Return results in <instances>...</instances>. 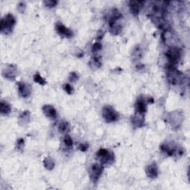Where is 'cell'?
<instances>
[{
  "instance_id": "1",
  "label": "cell",
  "mask_w": 190,
  "mask_h": 190,
  "mask_svg": "<svg viewBox=\"0 0 190 190\" xmlns=\"http://www.w3.org/2000/svg\"><path fill=\"white\" fill-rule=\"evenodd\" d=\"M16 23V19L12 14H8L2 19L1 31L5 34H10Z\"/></svg>"
},
{
  "instance_id": "2",
  "label": "cell",
  "mask_w": 190,
  "mask_h": 190,
  "mask_svg": "<svg viewBox=\"0 0 190 190\" xmlns=\"http://www.w3.org/2000/svg\"><path fill=\"white\" fill-rule=\"evenodd\" d=\"M103 117L107 123L115 122L119 119V114L109 105H105L103 109Z\"/></svg>"
},
{
  "instance_id": "3",
  "label": "cell",
  "mask_w": 190,
  "mask_h": 190,
  "mask_svg": "<svg viewBox=\"0 0 190 190\" xmlns=\"http://www.w3.org/2000/svg\"><path fill=\"white\" fill-rule=\"evenodd\" d=\"M97 158L102 164H109L114 161V154L105 149H100L97 152Z\"/></svg>"
},
{
  "instance_id": "4",
  "label": "cell",
  "mask_w": 190,
  "mask_h": 190,
  "mask_svg": "<svg viewBox=\"0 0 190 190\" xmlns=\"http://www.w3.org/2000/svg\"><path fill=\"white\" fill-rule=\"evenodd\" d=\"M166 57L168 58L170 65H175V64L178 63L180 59V52L177 48H171L166 53Z\"/></svg>"
},
{
  "instance_id": "5",
  "label": "cell",
  "mask_w": 190,
  "mask_h": 190,
  "mask_svg": "<svg viewBox=\"0 0 190 190\" xmlns=\"http://www.w3.org/2000/svg\"><path fill=\"white\" fill-rule=\"evenodd\" d=\"M103 166L100 164L97 163H94L91 166L90 168V177L91 179L94 182H97L99 180L100 177L101 176L102 172H103Z\"/></svg>"
},
{
  "instance_id": "6",
  "label": "cell",
  "mask_w": 190,
  "mask_h": 190,
  "mask_svg": "<svg viewBox=\"0 0 190 190\" xmlns=\"http://www.w3.org/2000/svg\"><path fill=\"white\" fill-rule=\"evenodd\" d=\"M56 31L60 35L70 38L73 36V32L69 28L65 27L62 23H57L56 25Z\"/></svg>"
},
{
  "instance_id": "7",
  "label": "cell",
  "mask_w": 190,
  "mask_h": 190,
  "mask_svg": "<svg viewBox=\"0 0 190 190\" xmlns=\"http://www.w3.org/2000/svg\"><path fill=\"white\" fill-rule=\"evenodd\" d=\"M146 171H147V175L149 178L151 179L157 178L158 175V169L156 163H152L150 165L148 166L147 167V169H146Z\"/></svg>"
},
{
  "instance_id": "8",
  "label": "cell",
  "mask_w": 190,
  "mask_h": 190,
  "mask_svg": "<svg viewBox=\"0 0 190 190\" xmlns=\"http://www.w3.org/2000/svg\"><path fill=\"white\" fill-rule=\"evenodd\" d=\"M143 2L141 1H131L129 2V8L131 14L133 15L137 16L138 14L139 11L141 9L142 6L143 5Z\"/></svg>"
},
{
  "instance_id": "9",
  "label": "cell",
  "mask_w": 190,
  "mask_h": 190,
  "mask_svg": "<svg viewBox=\"0 0 190 190\" xmlns=\"http://www.w3.org/2000/svg\"><path fill=\"white\" fill-rule=\"evenodd\" d=\"M135 107H136V112L139 113V114H144L147 111V103H146L143 98H139V99L137 100L136 104H135Z\"/></svg>"
},
{
  "instance_id": "10",
  "label": "cell",
  "mask_w": 190,
  "mask_h": 190,
  "mask_svg": "<svg viewBox=\"0 0 190 190\" xmlns=\"http://www.w3.org/2000/svg\"><path fill=\"white\" fill-rule=\"evenodd\" d=\"M18 89L20 95L23 97H26L31 94V87L28 84L20 82L18 83Z\"/></svg>"
},
{
  "instance_id": "11",
  "label": "cell",
  "mask_w": 190,
  "mask_h": 190,
  "mask_svg": "<svg viewBox=\"0 0 190 190\" xmlns=\"http://www.w3.org/2000/svg\"><path fill=\"white\" fill-rule=\"evenodd\" d=\"M43 111L45 116L48 117V118L54 119L56 118V116H57V113H56V109L53 106H52V105H44L43 107Z\"/></svg>"
},
{
  "instance_id": "12",
  "label": "cell",
  "mask_w": 190,
  "mask_h": 190,
  "mask_svg": "<svg viewBox=\"0 0 190 190\" xmlns=\"http://www.w3.org/2000/svg\"><path fill=\"white\" fill-rule=\"evenodd\" d=\"M131 122H132V124L135 127L138 128L142 126L144 123L143 114H139V113L136 112V114L131 118Z\"/></svg>"
},
{
  "instance_id": "13",
  "label": "cell",
  "mask_w": 190,
  "mask_h": 190,
  "mask_svg": "<svg viewBox=\"0 0 190 190\" xmlns=\"http://www.w3.org/2000/svg\"><path fill=\"white\" fill-rule=\"evenodd\" d=\"M160 149H161L163 151L166 153L168 155H169V156H172L177 151L176 148L175 147H171V146L169 145V144H163L161 147H160Z\"/></svg>"
},
{
  "instance_id": "14",
  "label": "cell",
  "mask_w": 190,
  "mask_h": 190,
  "mask_svg": "<svg viewBox=\"0 0 190 190\" xmlns=\"http://www.w3.org/2000/svg\"><path fill=\"white\" fill-rule=\"evenodd\" d=\"M10 106L9 104L7 103H5L4 101L1 102V105H0V111H1V113L2 114H7L10 113Z\"/></svg>"
},
{
  "instance_id": "15",
  "label": "cell",
  "mask_w": 190,
  "mask_h": 190,
  "mask_svg": "<svg viewBox=\"0 0 190 190\" xmlns=\"http://www.w3.org/2000/svg\"><path fill=\"white\" fill-rule=\"evenodd\" d=\"M44 166L48 170H52V169H54V160L52 159H51L50 158H47L44 160Z\"/></svg>"
},
{
  "instance_id": "16",
  "label": "cell",
  "mask_w": 190,
  "mask_h": 190,
  "mask_svg": "<svg viewBox=\"0 0 190 190\" xmlns=\"http://www.w3.org/2000/svg\"><path fill=\"white\" fill-rule=\"evenodd\" d=\"M6 78H8V79H14L16 76V70H14L13 69V68H8V69L6 70Z\"/></svg>"
},
{
  "instance_id": "17",
  "label": "cell",
  "mask_w": 190,
  "mask_h": 190,
  "mask_svg": "<svg viewBox=\"0 0 190 190\" xmlns=\"http://www.w3.org/2000/svg\"><path fill=\"white\" fill-rule=\"evenodd\" d=\"M34 82L39 83V85H45V84L46 83V81L43 79V77H42V76H40L39 73H36L35 75L34 76Z\"/></svg>"
},
{
  "instance_id": "18",
  "label": "cell",
  "mask_w": 190,
  "mask_h": 190,
  "mask_svg": "<svg viewBox=\"0 0 190 190\" xmlns=\"http://www.w3.org/2000/svg\"><path fill=\"white\" fill-rule=\"evenodd\" d=\"M58 129H59L60 131H61V132H65V131H67L69 129L68 123L65 121L61 122V123L59 124V127H58Z\"/></svg>"
},
{
  "instance_id": "19",
  "label": "cell",
  "mask_w": 190,
  "mask_h": 190,
  "mask_svg": "<svg viewBox=\"0 0 190 190\" xmlns=\"http://www.w3.org/2000/svg\"><path fill=\"white\" fill-rule=\"evenodd\" d=\"M64 142H65V146L68 147H72V145H73L72 139H71L68 135H66V136L65 137V138H64Z\"/></svg>"
},
{
  "instance_id": "20",
  "label": "cell",
  "mask_w": 190,
  "mask_h": 190,
  "mask_svg": "<svg viewBox=\"0 0 190 190\" xmlns=\"http://www.w3.org/2000/svg\"><path fill=\"white\" fill-rule=\"evenodd\" d=\"M63 89L64 90H65L66 92L68 93V94H71V93H72V91H73V88L71 85H70V84L68 83H65L63 85Z\"/></svg>"
},
{
  "instance_id": "21",
  "label": "cell",
  "mask_w": 190,
  "mask_h": 190,
  "mask_svg": "<svg viewBox=\"0 0 190 190\" xmlns=\"http://www.w3.org/2000/svg\"><path fill=\"white\" fill-rule=\"evenodd\" d=\"M102 48V45L100 43H96L94 44L92 47V52L93 53H96L97 52H99L100 50H101Z\"/></svg>"
},
{
  "instance_id": "22",
  "label": "cell",
  "mask_w": 190,
  "mask_h": 190,
  "mask_svg": "<svg viewBox=\"0 0 190 190\" xmlns=\"http://www.w3.org/2000/svg\"><path fill=\"white\" fill-rule=\"evenodd\" d=\"M44 4L45 5V6L48 7V8H53V7L56 6V5L57 4V2L56 1H45L44 2Z\"/></svg>"
},
{
  "instance_id": "23",
  "label": "cell",
  "mask_w": 190,
  "mask_h": 190,
  "mask_svg": "<svg viewBox=\"0 0 190 190\" xmlns=\"http://www.w3.org/2000/svg\"><path fill=\"white\" fill-rule=\"evenodd\" d=\"M69 80H70V81L72 82V83H74V82H76V80H78V75L75 72L71 73L70 76H69Z\"/></svg>"
},
{
  "instance_id": "24",
  "label": "cell",
  "mask_w": 190,
  "mask_h": 190,
  "mask_svg": "<svg viewBox=\"0 0 190 190\" xmlns=\"http://www.w3.org/2000/svg\"><path fill=\"white\" fill-rule=\"evenodd\" d=\"M88 148H89V144L88 143H81L79 147L80 150H81L82 151H86Z\"/></svg>"
},
{
  "instance_id": "25",
  "label": "cell",
  "mask_w": 190,
  "mask_h": 190,
  "mask_svg": "<svg viewBox=\"0 0 190 190\" xmlns=\"http://www.w3.org/2000/svg\"><path fill=\"white\" fill-rule=\"evenodd\" d=\"M18 10H19L20 12L23 13L24 10H25V4L24 2H20L19 5H18Z\"/></svg>"
},
{
  "instance_id": "26",
  "label": "cell",
  "mask_w": 190,
  "mask_h": 190,
  "mask_svg": "<svg viewBox=\"0 0 190 190\" xmlns=\"http://www.w3.org/2000/svg\"><path fill=\"white\" fill-rule=\"evenodd\" d=\"M24 142H25V141H24L23 139H19L17 141V145H18V148L19 149H22L23 148V147L24 146Z\"/></svg>"
}]
</instances>
